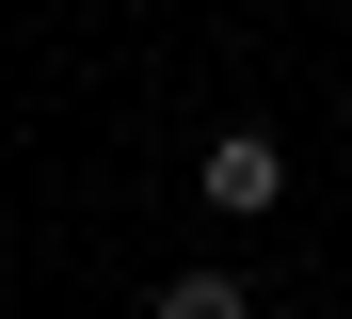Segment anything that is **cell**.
<instances>
[{"label": "cell", "instance_id": "6da1fadb", "mask_svg": "<svg viewBox=\"0 0 352 319\" xmlns=\"http://www.w3.org/2000/svg\"><path fill=\"white\" fill-rule=\"evenodd\" d=\"M192 191H208L224 224H256L272 191H288V144H272V128H208V160H192Z\"/></svg>", "mask_w": 352, "mask_h": 319}, {"label": "cell", "instance_id": "7a4b0ae2", "mask_svg": "<svg viewBox=\"0 0 352 319\" xmlns=\"http://www.w3.org/2000/svg\"><path fill=\"white\" fill-rule=\"evenodd\" d=\"M144 319H256V287L241 272H208V255H192V272H160V303Z\"/></svg>", "mask_w": 352, "mask_h": 319}]
</instances>
